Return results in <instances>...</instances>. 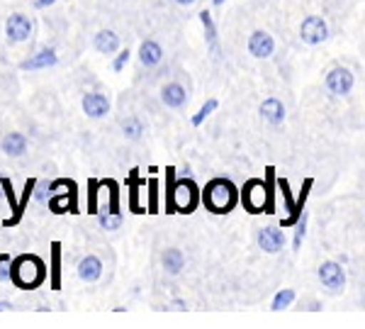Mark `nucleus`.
I'll use <instances>...</instances> for the list:
<instances>
[{
  "mask_svg": "<svg viewBox=\"0 0 365 329\" xmlns=\"http://www.w3.org/2000/svg\"><path fill=\"white\" fill-rule=\"evenodd\" d=\"M49 278L46 263L37 254H22L10 263V280L20 290H34Z\"/></svg>",
  "mask_w": 365,
  "mask_h": 329,
  "instance_id": "nucleus-1",
  "label": "nucleus"
},
{
  "mask_svg": "<svg viewBox=\"0 0 365 329\" xmlns=\"http://www.w3.org/2000/svg\"><path fill=\"white\" fill-rule=\"evenodd\" d=\"M202 203L207 205L210 213L215 215H227L234 210V205L239 203V191L229 178H215L205 186L202 191Z\"/></svg>",
  "mask_w": 365,
  "mask_h": 329,
  "instance_id": "nucleus-2",
  "label": "nucleus"
},
{
  "mask_svg": "<svg viewBox=\"0 0 365 329\" xmlns=\"http://www.w3.org/2000/svg\"><path fill=\"white\" fill-rule=\"evenodd\" d=\"M202 201V193L195 186V181L190 178H180L173 183L170 178V188H168V213H182L190 215L195 213L197 203Z\"/></svg>",
  "mask_w": 365,
  "mask_h": 329,
  "instance_id": "nucleus-3",
  "label": "nucleus"
},
{
  "mask_svg": "<svg viewBox=\"0 0 365 329\" xmlns=\"http://www.w3.org/2000/svg\"><path fill=\"white\" fill-rule=\"evenodd\" d=\"M241 201H244L246 210L253 215L256 213H273V188H270V176H268V183L266 181L251 178L249 183L244 186Z\"/></svg>",
  "mask_w": 365,
  "mask_h": 329,
  "instance_id": "nucleus-4",
  "label": "nucleus"
},
{
  "mask_svg": "<svg viewBox=\"0 0 365 329\" xmlns=\"http://www.w3.org/2000/svg\"><path fill=\"white\" fill-rule=\"evenodd\" d=\"M299 39L307 46H319L329 39V25L322 15H307L299 25Z\"/></svg>",
  "mask_w": 365,
  "mask_h": 329,
  "instance_id": "nucleus-5",
  "label": "nucleus"
},
{
  "mask_svg": "<svg viewBox=\"0 0 365 329\" xmlns=\"http://www.w3.org/2000/svg\"><path fill=\"white\" fill-rule=\"evenodd\" d=\"M319 283L327 288L329 293H344L346 288V268L341 261H324L319 266Z\"/></svg>",
  "mask_w": 365,
  "mask_h": 329,
  "instance_id": "nucleus-6",
  "label": "nucleus"
},
{
  "mask_svg": "<svg viewBox=\"0 0 365 329\" xmlns=\"http://www.w3.org/2000/svg\"><path fill=\"white\" fill-rule=\"evenodd\" d=\"M324 83H327V91L331 93V96L346 98V96H349V93L353 91V86H356V79H353L351 69H346V66H334L331 71L327 74Z\"/></svg>",
  "mask_w": 365,
  "mask_h": 329,
  "instance_id": "nucleus-7",
  "label": "nucleus"
},
{
  "mask_svg": "<svg viewBox=\"0 0 365 329\" xmlns=\"http://www.w3.org/2000/svg\"><path fill=\"white\" fill-rule=\"evenodd\" d=\"M5 37L10 44H22L32 37V20L25 13H13L5 20Z\"/></svg>",
  "mask_w": 365,
  "mask_h": 329,
  "instance_id": "nucleus-8",
  "label": "nucleus"
},
{
  "mask_svg": "<svg viewBox=\"0 0 365 329\" xmlns=\"http://www.w3.org/2000/svg\"><path fill=\"white\" fill-rule=\"evenodd\" d=\"M56 64H58L56 49L42 46L39 51H34V54H29L27 59H22L20 71H44V69H51V66H56Z\"/></svg>",
  "mask_w": 365,
  "mask_h": 329,
  "instance_id": "nucleus-9",
  "label": "nucleus"
},
{
  "mask_svg": "<svg viewBox=\"0 0 365 329\" xmlns=\"http://www.w3.org/2000/svg\"><path fill=\"white\" fill-rule=\"evenodd\" d=\"M81 108H83V113L91 117V120H103V117L110 113L113 103H110V98L105 96V93L88 91L83 96V101H81Z\"/></svg>",
  "mask_w": 365,
  "mask_h": 329,
  "instance_id": "nucleus-10",
  "label": "nucleus"
},
{
  "mask_svg": "<svg viewBox=\"0 0 365 329\" xmlns=\"http://www.w3.org/2000/svg\"><path fill=\"white\" fill-rule=\"evenodd\" d=\"M161 103L170 110H185L187 103H190V96H187L185 86L178 83V81H170V83L161 86Z\"/></svg>",
  "mask_w": 365,
  "mask_h": 329,
  "instance_id": "nucleus-11",
  "label": "nucleus"
},
{
  "mask_svg": "<svg viewBox=\"0 0 365 329\" xmlns=\"http://www.w3.org/2000/svg\"><path fill=\"white\" fill-rule=\"evenodd\" d=\"M249 54L253 59H270L275 54V39L273 34H268L266 29H256L249 37Z\"/></svg>",
  "mask_w": 365,
  "mask_h": 329,
  "instance_id": "nucleus-12",
  "label": "nucleus"
},
{
  "mask_svg": "<svg viewBox=\"0 0 365 329\" xmlns=\"http://www.w3.org/2000/svg\"><path fill=\"white\" fill-rule=\"evenodd\" d=\"M256 242L261 246L266 254H278V251L285 246V232H282V227H261L256 234Z\"/></svg>",
  "mask_w": 365,
  "mask_h": 329,
  "instance_id": "nucleus-13",
  "label": "nucleus"
},
{
  "mask_svg": "<svg viewBox=\"0 0 365 329\" xmlns=\"http://www.w3.org/2000/svg\"><path fill=\"white\" fill-rule=\"evenodd\" d=\"M103 271H105V263L98 254H86L78 261V278L83 283H98L103 278Z\"/></svg>",
  "mask_w": 365,
  "mask_h": 329,
  "instance_id": "nucleus-14",
  "label": "nucleus"
},
{
  "mask_svg": "<svg viewBox=\"0 0 365 329\" xmlns=\"http://www.w3.org/2000/svg\"><path fill=\"white\" fill-rule=\"evenodd\" d=\"M27 149H29V139H27V134H22V132H8L0 139V151L10 158L25 156Z\"/></svg>",
  "mask_w": 365,
  "mask_h": 329,
  "instance_id": "nucleus-15",
  "label": "nucleus"
},
{
  "mask_svg": "<svg viewBox=\"0 0 365 329\" xmlns=\"http://www.w3.org/2000/svg\"><path fill=\"white\" fill-rule=\"evenodd\" d=\"M93 46H96L98 54L105 56H115L117 51L122 49V39L115 29H100V32L93 37Z\"/></svg>",
  "mask_w": 365,
  "mask_h": 329,
  "instance_id": "nucleus-16",
  "label": "nucleus"
},
{
  "mask_svg": "<svg viewBox=\"0 0 365 329\" xmlns=\"http://www.w3.org/2000/svg\"><path fill=\"white\" fill-rule=\"evenodd\" d=\"M76 196H78V193H76V183H71L66 193H54V196H51L49 210H51V213H56V215H61V213H78V203H76Z\"/></svg>",
  "mask_w": 365,
  "mask_h": 329,
  "instance_id": "nucleus-17",
  "label": "nucleus"
},
{
  "mask_svg": "<svg viewBox=\"0 0 365 329\" xmlns=\"http://www.w3.org/2000/svg\"><path fill=\"white\" fill-rule=\"evenodd\" d=\"M258 113L270 127H280L285 122V105H282L280 98H266L261 103V108H258Z\"/></svg>",
  "mask_w": 365,
  "mask_h": 329,
  "instance_id": "nucleus-18",
  "label": "nucleus"
},
{
  "mask_svg": "<svg viewBox=\"0 0 365 329\" xmlns=\"http://www.w3.org/2000/svg\"><path fill=\"white\" fill-rule=\"evenodd\" d=\"M163 54H166V51H163V46L158 44L156 39H144L139 46V64L146 69H154L163 61Z\"/></svg>",
  "mask_w": 365,
  "mask_h": 329,
  "instance_id": "nucleus-19",
  "label": "nucleus"
},
{
  "mask_svg": "<svg viewBox=\"0 0 365 329\" xmlns=\"http://www.w3.org/2000/svg\"><path fill=\"white\" fill-rule=\"evenodd\" d=\"M312 186H314V181L307 178L302 183V191H299V196H297V201H295V208L290 210V215L285 217V220L280 222V227H295L299 220H302V215H304V203H307V198H309V191H312Z\"/></svg>",
  "mask_w": 365,
  "mask_h": 329,
  "instance_id": "nucleus-20",
  "label": "nucleus"
},
{
  "mask_svg": "<svg viewBox=\"0 0 365 329\" xmlns=\"http://www.w3.org/2000/svg\"><path fill=\"white\" fill-rule=\"evenodd\" d=\"M200 25L205 29V42L212 49V54L220 56V34H217V25H215V17H212L210 10H200Z\"/></svg>",
  "mask_w": 365,
  "mask_h": 329,
  "instance_id": "nucleus-21",
  "label": "nucleus"
},
{
  "mask_svg": "<svg viewBox=\"0 0 365 329\" xmlns=\"http://www.w3.org/2000/svg\"><path fill=\"white\" fill-rule=\"evenodd\" d=\"M34 186H37V181L34 178H29L25 188H22V198H20V205H17V210L13 215L8 217V220L3 222L5 227H15V225H20V220H22V215H25V210H27V205H29V198H34Z\"/></svg>",
  "mask_w": 365,
  "mask_h": 329,
  "instance_id": "nucleus-22",
  "label": "nucleus"
},
{
  "mask_svg": "<svg viewBox=\"0 0 365 329\" xmlns=\"http://www.w3.org/2000/svg\"><path fill=\"white\" fill-rule=\"evenodd\" d=\"M161 266H163V271H166V273L178 275L182 268H185V256H182L180 249H175V246H168V249L161 254Z\"/></svg>",
  "mask_w": 365,
  "mask_h": 329,
  "instance_id": "nucleus-23",
  "label": "nucleus"
},
{
  "mask_svg": "<svg viewBox=\"0 0 365 329\" xmlns=\"http://www.w3.org/2000/svg\"><path fill=\"white\" fill-rule=\"evenodd\" d=\"M49 285L51 290L61 288V244H51V266H49Z\"/></svg>",
  "mask_w": 365,
  "mask_h": 329,
  "instance_id": "nucleus-24",
  "label": "nucleus"
},
{
  "mask_svg": "<svg viewBox=\"0 0 365 329\" xmlns=\"http://www.w3.org/2000/svg\"><path fill=\"white\" fill-rule=\"evenodd\" d=\"M122 134H125V139L127 142H139L141 137H144V132H146V125L139 120V117H125L122 120Z\"/></svg>",
  "mask_w": 365,
  "mask_h": 329,
  "instance_id": "nucleus-25",
  "label": "nucleus"
},
{
  "mask_svg": "<svg viewBox=\"0 0 365 329\" xmlns=\"http://www.w3.org/2000/svg\"><path fill=\"white\" fill-rule=\"evenodd\" d=\"M295 290L292 288H282L273 295V303H270V310H275V313H280V310H287L292 303H295Z\"/></svg>",
  "mask_w": 365,
  "mask_h": 329,
  "instance_id": "nucleus-26",
  "label": "nucleus"
},
{
  "mask_svg": "<svg viewBox=\"0 0 365 329\" xmlns=\"http://www.w3.org/2000/svg\"><path fill=\"white\" fill-rule=\"evenodd\" d=\"M98 225L105 232H115V229L122 227V213H108V210H103L98 215Z\"/></svg>",
  "mask_w": 365,
  "mask_h": 329,
  "instance_id": "nucleus-27",
  "label": "nucleus"
},
{
  "mask_svg": "<svg viewBox=\"0 0 365 329\" xmlns=\"http://www.w3.org/2000/svg\"><path fill=\"white\" fill-rule=\"evenodd\" d=\"M51 196H54V186H51L49 178H42L37 181V186H34V201L39 205H49Z\"/></svg>",
  "mask_w": 365,
  "mask_h": 329,
  "instance_id": "nucleus-28",
  "label": "nucleus"
},
{
  "mask_svg": "<svg viewBox=\"0 0 365 329\" xmlns=\"http://www.w3.org/2000/svg\"><path fill=\"white\" fill-rule=\"evenodd\" d=\"M217 108H220V101H217V98H210V101H205V105H202V108H200L197 113L190 117L192 127H200V125H202V122L207 120V117H210L212 113H215Z\"/></svg>",
  "mask_w": 365,
  "mask_h": 329,
  "instance_id": "nucleus-29",
  "label": "nucleus"
},
{
  "mask_svg": "<svg viewBox=\"0 0 365 329\" xmlns=\"http://www.w3.org/2000/svg\"><path fill=\"white\" fill-rule=\"evenodd\" d=\"M100 188H103V183L96 181V178L88 183V213H93V215L100 213V210H98V193H100Z\"/></svg>",
  "mask_w": 365,
  "mask_h": 329,
  "instance_id": "nucleus-30",
  "label": "nucleus"
},
{
  "mask_svg": "<svg viewBox=\"0 0 365 329\" xmlns=\"http://www.w3.org/2000/svg\"><path fill=\"white\" fill-rule=\"evenodd\" d=\"M307 237V213L302 215V220L295 225V237H292V249H302V242Z\"/></svg>",
  "mask_w": 365,
  "mask_h": 329,
  "instance_id": "nucleus-31",
  "label": "nucleus"
},
{
  "mask_svg": "<svg viewBox=\"0 0 365 329\" xmlns=\"http://www.w3.org/2000/svg\"><path fill=\"white\" fill-rule=\"evenodd\" d=\"M0 188H3V196H5V201L10 203V210H17V205H20V201L15 198V191H13V181L10 178H0Z\"/></svg>",
  "mask_w": 365,
  "mask_h": 329,
  "instance_id": "nucleus-32",
  "label": "nucleus"
},
{
  "mask_svg": "<svg viewBox=\"0 0 365 329\" xmlns=\"http://www.w3.org/2000/svg\"><path fill=\"white\" fill-rule=\"evenodd\" d=\"M149 205H146V210H149L151 215L158 213V181L156 178H151L149 181Z\"/></svg>",
  "mask_w": 365,
  "mask_h": 329,
  "instance_id": "nucleus-33",
  "label": "nucleus"
},
{
  "mask_svg": "<svg viewBox=\"0 0 365 329\" xmlns=\"http://www.w3.org/2000/svg\"><path fill=\"white\" fill-rule=\"evenodd\" d=\"M129 59H132V51H129V49H120V51H117V54H115V61H113V69H115L117 74L125 71V66L129 64Z\"/></svg>",
  "mask_w": 365,
  "mask_h": 329,
  "instance_id": "nucleus-34",
  "label": "nucleus"
},
{
  "mask_svg": "<svg viewBox=\"0 0 365 329\" xmlns=\"http://www.w3.org/2000/svg\"><path fill=\"white\" fill-rule=\"evenodd\" d=\"M54 3H58V0H34L32 8L34 10H46V8H51Z\"/></svg>",
  "mask_w": 365,
  "mask_h": 329,
  "instance_id": "nucleus-35",
  "label": "nucleus"
},
{
  "mask_svg": "<svg viewBox=\"0 0 365 329\" xmlns=\"http://www.w3.org/2000/svg\"><path fill=\"white\" fill-rule=\"evenodd\" d=\"M173 310H185V300H180V298L173 300Z\"/></svg>",
  "mask_w": 365,
  "mask_h": 329,
  "instance_id": "nucleus-36",
  "label": "nucleus"
},
{
  "mask_svg": "<svg viewBox=\"0 0 365 329\" xmlns=\"http://www.w3.org/2000/svg\"><path fill=\"white\" fill-rule=\"evenodd\" d=\"M175 3H178V5H182V8H190V5L195 3V0H175Z\"/></svg>",
  "mask_w": 365,
  "mask_h": 329,
  "instance_id": "nucleus-37",
  "label": "nucleus"
},
{
  "mask_svg": "<svg viewBox=\"0 0 365 329\" xmlns=\"http://www.w3.org/2000/svg\"><path fill=\"white\" fill-rule=\"evenodd\" d=\"M8 308H13L10 300H0V313H3V310H8Z\"/></svg>",
  "mask_w": 365,
  "mask_h": 329,
  "instance_id": "nucleus-38",
  "label": "nucleus"
},
{
  "mask_svg": "<svg viewBox=\"0 0 365 329\" xmlns=\"http://www.w3.org/2000/svg\"><path fill=\"white\" fill-rule=\"evenodd\" d=\"M225 3H227V0H212V5H215V8H222Z\"/></svg>",
  "mask_w": 365,
  "mask_h": 329,
  "instance_id": "nucleus-39",
  "label": "nucleus"
},
{
  "mask_svg": "<svg viewBox=\"0 0 365 329\" xmlns=\"http://www.w3.org/2000/svg\"><path fill=\"white\" fill-rule=\"evenodd\" d=\"M5 261H10V258H8V256H3V254H0V268H3V263H5ZM0 275H3V273H0Z\"/></svg>",
  "mask_w": 365,
  "mask_h": 329,
  "instance_id": "nucleus-40",
  "label": "nucleus"
}]
</instances>
